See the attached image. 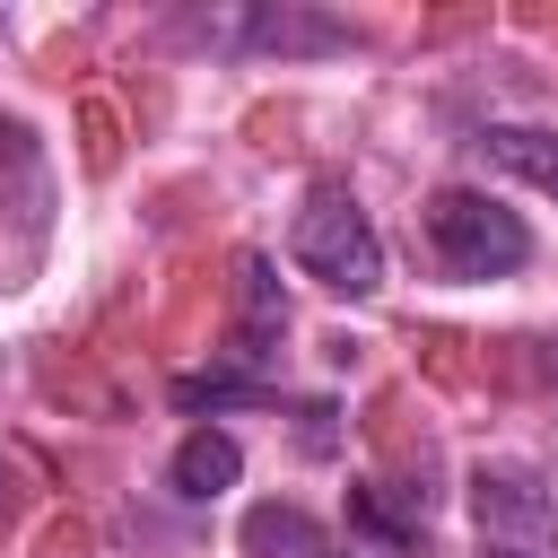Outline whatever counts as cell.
Masks as SVG:
<instances>
[{"label":"cell","instance_id":"1","mask_svg":"<svg viewBox=\"0 0 558 558\" xmlns=\"http://www.w3.org/2000/svg\"><path fill=\"white\" fill-rule=\"evenodd\" d=\"M427 253L445 279H514L532 262V227L497 192L445 183V192H427Z\"/></svg>","mask_w":558,"mask_h":558},{"label":"cell","instance_id":"2","mask_svg":"<svg viewBox=\"0 0 558 558\" xmlns=\"http://www.w3.org/2000/svg\"><path fill=\"white\" fill-rule=\"evenodd\" d=\"M288 253H296V270L323 279L331 296H375V288H384V235H375V218L357 209L349 183H314V192H305V209H296V227H288Z\"/></svg>","mask_w":558,"mask_h":558},{"label":"cell","instance_id":"3","mask_svg":"<svg viewBox=\"0 0 558 558\" xmlns=\"http://www.w3.org/2000/svg\"><path fill=\"white\" fill-rule=\"evenodd\" d=\"M471 523H480V549L549 558V532H558V488H549L532 462H480V471H471Z\"/></svg>","mask_w":558,"mask_h":558},{"label":"cell","instance_id":"4","mask_svg":"<svg viewBox=\"0 0 558 558\" xmlns=\"http://www.w3.org/2000/svg\"><path fill=\"white\" fill-rule=\"evenodd\" d=\"M235 279H244V305H235V331H227V384H253L270 366L279 331H288V296H279V270L262 253H244Z\"/></svg>","mask_w":558,"mask_h":558},{"label":"cell","instance_id":"5","mask_svg":"<svg viewBox=\"0 0 558 558\" xmlns=\"http://www.w3.org/2000/svg\"><path fill=\"white\" fill-rule=\"evenodd\" d=\"M209 35H227V44H244V52H349L357 44V26L349 17H323V9H244L235 26H209Z\"/></svg>","mask_w":558,"mask_h":558},{"label":"cell","instance_id":"6","mask_svg":"<svg viewBox=\"0 0 558 558\" xmlns=\"http://www.w3.org/2000/svg\"><path fill=\"white\" fill-rule=\"evenodd\" d=\"M349 532H366L384 558H427V497L392 488V480H357L349 488Z\"/></svg>","mask_w":558,"mask_h":558},{"label":"cell","instance_id":"7","mask_svg":"<svg viewBox=\"0 0 558 558\" xmlns=\"http://www.w3.org/2000/svg\"><path fill=\"white\" fill-rule=\"evenodd\" d=\"M235 549H244V558H349V549H340V532H331V523H314V514H305V506H288V497L244 506Z\"/></svg>","mask_w":558,"mask_h":558},{"label":"cell","instance_id":"8","mask_svg":"<svg viewBox=\"0 0 558 558\" xmlns=\"http://www.w3.org/2000/svg\"><path fill=\"white\" fill-rule=\"evenodd\" d=\"M166 480H174V497H183V506H209V497H227V488L244 480V445H235L227 427H192V436L174 445Z\"/></svg>","mask_w":558,"mask_h":558},{"label":"cell","instance_id":"9","mask_svg":"<svg viewBox=\"0 0 558 558\" xmlns=\"http://www.w3.org/2000/svg\"><path fill=\"white\" fill-rule=\"evenodd\" d=\"M480 157H488L497 174H523L532 192H558V131H541V122H497V131H480Z\"/></svg>","mask_w":558,"mask_h":558},{"label":"cell","instance_id":"10","mask_svg":"<svg viewBox=\"0 0 558 558\" xmlns=\"http://www.w3.org/2000/svg\"><path fill=\"white\" fill-rule=\"evenodd\" d=\"M9 488H17V480H9V462H0V523H9V506H17V497H9Z\"/></svg>","mask_w":558,"mask_h":558}]
</instances>
